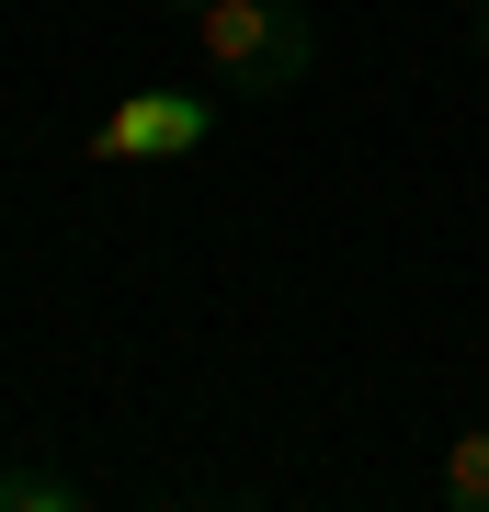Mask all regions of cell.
<instances>
[{"label":"cell","mask_w":489,"mask_h":512,"mask_svg":"<svg viewBox=\"0 0 489 512\" xmlns=\"http://www.w3.org/2000/svg\"><path fill=\"white\" fill-rule=\"evenodd\" d=\"M205 92H126L91 126V160H182V148H205Z\"/></svg>","instance_id":"obj_2"},{"label":"cell","mask_w":489,"mask_h":512,"mask_svg":"<svg viewBox=\"0 0 489 512\" xmlns=\"http://www.w3.org/2000/svg\"><path fill=\"white\" fill-rule=\"evenodd\" d=\"M444 501H455V512H489V421L444 444Z\"/></svg>","instance_id":"obj_4"},{"label":"cell","mask_w":489,"mask_h":512,"mask_svg":"<svg viewBox=\"0 0 489 512\" xmlns=\"http://www.w3.org/2000/svg\"><path fill=\"white\" fill-rule=\"evenodd\" d=\"M160 12H182V23H194V12H205V0H160Z\"/></svg>","instance_id":"obj_6"},{"label":"cell","mask_w":489,"mask_h":512,"mask_svg":"<svg viewBox=\"0 0 489 512\" xmlns=\"http://www.w3.org/2000/svg\"><path fill=\"white\" fill-rule=\"evenodd\" d=\"M467 12H489V0H467Z\"/></svg>","instance_id":"obj_7"},{"label":"cell","mask_w":489,"mask_h":512,"mask_svg":"<svg viewBox=\"0 0 489 512\" xmlns=\"http://www.w3.org/2000/svg\"><path fill=\"white\" fill-rule=\"evenodd\" d=\"M194 35H205V69H217L239 103H273V92H296V80L319 69L308 0H205Z\"/></svg>","instance_id":"obj_1"},{"label":"cell","mask_w":489,"mask_h":512,"mask_svg":"<svg viewBox=\"0 0 489 512\" xmlns=\"http://www.w3.org/2000/svg\"><path fill=\"white\" fill-rule=\"evenodd\" d=\"M467 46H478V57H489V12H467Z\"/></svg>","instance_id":"obj_5"},{"label":"cell","mask_w":489,"mask_h":512,"mask_svg":"<svg viewBox=\"0 0 489 512\" xmlns=\"http://www.w3.org/2000/svg\"><path fill=\"white\" fill-rule=\"evenodd\" d=\"M0 512H80V478L46 467V456H23V467H0Z\"/></svg>","instance_id":"obj_3"}]
</instances>
